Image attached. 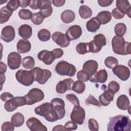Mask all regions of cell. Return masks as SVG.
Returning <instances> with one entry per match:
<instances>
[{"instance_id":"e0dca14e","label":"cell","mask_w":131,"mask_h":131,"mask_svg":"<svg viewBox=\"0 0 131 131\" xmlns=\"http://www.w3.org/2000/svg\"><path fill=\"white\" fill-rule=\"evenodd\" d=\"M15 37V32L14 28L11 26H5L2 30L1 38L6 42L12 41Z\"/></svg>"},{"instance_id":"681fc988","label":"cell","mask_w":131,"mask_h":131,"mask_svg":"<svg viewBox=\"0 0 131 131\" xmlns=\"http://www.w3.org/2000/svg\"><path fill=\"white\" fill-rule=\"evenodd\" d=\"M1 129L2 131H12L14 129V126L12 125L11 122L6 121L3 123Z\"/></svg>"},{"instance_id":"ac0fdd59","label":"cell","mask_w":131,"mask_h":131,"mask_svg":"<svg viewBox=\"0 0 131 131\" xmlns=\"http://www.w3.org/2000/svg\"><path fill=\"white\" fill-rule=\"evenodd\" d=\"M37 57L39 60L42 61L47 65L51 64L55 59V55L53 52L48 50H44L39 52L38 54Z\"/></svg>"},{"instance_id":"74e56055","label":"cell","mask_w":131,"mask_h":131,"mask_svg":"<svg viewBox=\"0 0 131 131\" xmlns=\"http://www.w3.org/2000/svg\"><path fill=\"white\" fill-rule=\"evenodd\" d=\"M114 31L116 35L119 36H123L126 31V26L122 23H119L116 25Z\"/></svg>"},{"instance_id":"ab89813d","label":"cell","mask_w":131,"mask_h":131,"mask_svg":"<svg viewBox=\"0 0 131 131\" xmlns=\"http://www.w3.org/2000/svg\"><path fill=\"white\" fill-rule=\"evenodd\" d=\"M18 14L20 18L24 20H28L31 18L33 14L28 9H21L19 11Z\"/></svg>"},{"instance_id":"c3c4849f","label":"cell","mask_w":131,"mask_h":131,"mask_svg":"<svg viewBox=\"0 0 131 131\" xmlns=\"http://www.w3.org/2000/svg\"><path fill=\"white\" fill-rule=\"evenodd\" d=\"M64 128L66 130H74L77 129V125L73 121H69L64 124Z\"/></svg>"},{"instance_id":"9a60e30c","label":"cell","mask_w":131,"mask_h":131,"mask_svg":"<svg viewBox=\"0 0 131 131\" xmlns=\"http://www.w3.org/2000/svg\"><path fill=\"white\" fill-rule=\"evenodd\" d=\"M39 11L41 16L45 18L49 17L52 13V2L50 0H39Z\"/></svg>"},{"instance_id":"2e32d148","label":"cell","mask_w":131,"mask_h":131,"mask_svg":"<svg viewBox=\"0 0 131 131\" xmlns=\"http://www.w3.org/2000/svg\"><path fill=\"white\" fill-rule=\"evenodd\" d=\"M74 80L71 78H67L60 81L56 86V91L59 94H63L67 91L72 90Z\"/></svg>"},{"instance_id":"83f0119b","label":"cell","mask_w":131,"mask_h":131,"mask_svg":"<svg viewBox=\"0 0 131 131\" xmlns=\"http://www.w3.org/2000/svg\"><path fill=\"white\" fill-rule=\"evenodd\" d=\"M60 18L64 23L69 24L75 20V14L72 10H66L62 12Z\"/></svg>"},{"instance_id":"5b68a950","label":"cell","mask_w":131,"mask_h":131,"mask_svg":"<svg viewBox=\"0 0 131 131\" xmlns=\"http://www.w3.org/2000/svg\"><path fill=\"white\" fill-rule=\"evenodd\" d=\"M32 73L34 81L40 84H45L51 77L52 73L47 69H42L39 67H35L31 70Z\"/></svg>"},{"instance_id":"7c38bea8","label":"cell","mask_w":131,"mask_h":131,"mask_svg":"<svg viewBox=\"0 0 131 131\" xmlns=\"http://www.w3.org/2000/svg\"><path fill=\"white\" fill-rule=\"evenodd\" d=\"M28 128L31 131H47L48 129L38 119L31 117L26 121Z\"/></svg>"},{"instance_id":"6125c7cd","label":"cell","mask_w":131,"mask_h":131,"mask_svg":"<svg viewBox=\"0 0 131 131\" xmlns=\"http://www.w3.org/2000/svg\"><path fill=\"white\" fill-rule=\"evenodd\" d=\"M6 2H7V1H3V3H6ZM0 3H1V5H2V4H3V3H2V2H1V1L0 2Z\"/></svg>"},{"instance_id":"f6af8a7d","label":"cell","mask_w":131,"mask_h":131,"mask_svg":"<svg viewBox=\"0 0 131 131\" xmlns=\"http://www.w3.org/2000/svg\"><path fill=\"white\" fill-rule=\"evenodd\" d=\"M88 127L91 131H98L99 130L98 122L93 118H90L88 121Z\"/></svg>"},{"instance_id":"484cf974","label":"cell","mask_w":131,"mask_h":131,"mask_svg":"<svg viewBox=\"0 0 131 131\" xmlns=\"http://www.w3.org/2000/svg\"><path fill=\"white\" fill-rule=\"evenodd\" d=\"M114 94L110 93L107 90L104 91L103 93L101 94L99 97V100L101 105L103 106H107L109 105L111 101L114 99Z\"/></svg>"},{"instance_id":"bcb514c9","label":"cell","mask_w":131,"mask_h":131,"mask_svg":"<svg viewBox=\"0 0 131 131\" xmlns=\"http://www.w3.org/2000/svg\"><path fill=\"white\" fill-rule=\"evenodd\" d=\"M6 6L9 9H10L11 11H12L13 12L14 11L17 9L18 7L19 6V1L10 0L8 2Z\"/></svg>"},{"instance_id":"cb8c5ba5","label":"cell","mask_w":131,"mask_h":131,"mask_svg":"<svg viewBox=\"0 0 131 131\" xmlns=\"http://www.w3.org/2000/svg\"><path fill=\"white\" fill-rule=\"evenodd\" d=\"M17 51L19 53H26L29 52L31 45L29 41L26 39H20L17 43Z\"/></svg>"},{"instance_id":"4dcf8cb0","label":"cell","mask_w":131,"mask_h":131,"mask_svg":"<svg viewBox=\"0 0 131 131\" xmlns=\"http://www.w3.org/2000/svg\"><path fill=\"white\" fill-rule=\"evenodd\" d=\"M100 25V24L95 17H92L87 22L86 27L88 31L91 32H95L99 29Z\"/></svg>"},{"instance_id":"91938a15","label":"cell","mask_w":131,"mask_h":131,"mask_svg":"<svg viewBox=\"0 0 131 131\" xmlns=\"http://www.w3.org/2000/svg\"><path fill=\"white\" fill-rule=\"evenodd\" d=\"M58 130H66L64 126L62 125H57L54 127L52 129V131H58Z\"/></svg>"},{"instance_id":"7bdbcfd3","label":"cell","mask_w":131,"mask_h":131,"mask_svg":"<svg viewBox=\"0 0 131 131\" xmlns=\"http://www.w3.org/2000/svg\"><path fill=\"white\" fill-rule=\"evenodd\" d=\"M43 19L44 18L41 16L39 12L33 13L31 18V22L36 25H39L42 24Z\"/></svg>"},{"instance_id":"ffe728a7","label":"cell","mask_w":131,"mask_h":131,"mask_svg":"<svg viewBox=\"0 0 131 131\" xmlns=\"http://www.w3.org/2000/svg\"><path fill=\"white\" fill-rule=\"evenodd\" d=\"M107 79V73L105 69H102L95 72L90 77L89 80L91 82L104 83Z\"/></svg>"},{"instance_id":"f546056e","label":"cell","mask_w":131,"mask_h":131,"mask_svg":"<svg viewBox=\"0 0 131 131\" xmlns=\"http://www.w3.org/2000/svg\"><path fill=\"white\" fill-rule=\"evenodd\" d=\"M11 122L14 127L21 126L25 122L24 115L20 113H16L11 117Z\"/></svg>"},{"instance_id":"7402d4cb","label":"cell","mask_w":131,"mask_h":131,"mask_svg":"<svg viewBox=\"0 0 131 131\" xmlns=\"http://www.w3.org/2000/svg\"><path fill=\"white\" fill-rule=\"evenodd\" d=\"M98 67L97 62L94 60H89L85 62L82 67V70L88 73L90 76L97 72Z\"/></svg>"},{"instance_id":"f907efd6","label":"cell","mask_w":131,"mask_h":131,"mask_svg":"<svg viewBox=\"0 0 131 131\" xmlns=\"http://www.w3.org/2000/svg\"><path fill=\"white\" fill-rule=\"evenodd\" d=\"M112 15L115 18L117 19L123 18L125 15L124 14L121 13L117 8H115L114 9H113L112 11Z\"/></svg>"},{"instance_id":"8992f818","label":"cell","mask_w":131,"mask_h":131,"mask_svg":"<svg viewBox=\"0 0 131 131\" xmlns=\"http://www.w3.org/2000/svg\"><path fill=\"white\" fill-rule=\"evenodd\" d=\"M24 97L26 100V105H32L42 101L44 98L45 95L41 90L33 88Z\"/></svg>"},{"instance_id":"4fadbf2b","label":"cell","mask_w":131,"mask_h":131,"mask_svg":"<svg viewBox=\"0 0 131 131\" xmlns=\"http://www.w3.org/2000/svg\"><path fill=\"white\" fill-rule=\"evenodd\" d=\"M113 73L122 81L127 80L130 76L129 69L123 65H117L113 68Z\"/></svg>"},{"instance_id":"e575fe53","label":"cell","mask_w":131,"mask_h":131,"mask_svg":"<svg viewBox=\"0 0 131 131\" xmlns=\"http://www.w3.org/2000/svg\"><path fill=\"white\" fill-rule=\"evenodd\" d=\"M85 89V84L79 80H77L73 83L72 90L77 94H82Z\"/></svg>"},{"instance_id":"db71d44e","label":"cell","mask_w":131,"mask_h":131,"mask_svg":"<svg viewBox=\"0 0 131 131\" xmlns=\"http://www.w3.org/2000/svg\"><path fill=\"white\" fill-rule=\"evenodd\" d=\"M52 51L53 52L55 55V59H57L61 57L63 54V50L60 48H56V49H53Z\"/></svg>"},{"instance_id":"f5cc1de1","label":"cell","mask_w":131,"mask_h":131,"mask_svg":"<svg viewBox=\"0 0 131 131\" xmlns=\"http://www.w3.org/2000/svg\"><path fill=\"white\" fill-rule=\"evenodd\" d=\"M113 2L112 0H99L98 1V3L99 6L102 7H108L110 6Z\"/></svg>"},{"instance_id":"d6a6232c","label":"cell","mask_w":131,"mask_h":131,"mask_svg":"<svg viewBox=\"0 0 131 131\" xmlns=\"http://www.w3.org/2000/svg\"><path fill=\"white\" fill-rule=\"evenodd\" d=\"M79 14L83 19H88L92 15V10L86 5H81L79 8Z\"/></svg>"},{"instance_id":"7dc6e473","label":"cell","mask_w":131,"mask_h":131,"mask_svg":"<svg viewBox=\"0 0 131 131\" xmlns=\"http://www.w3.org/2000/svg\"><path fill=\"white\" fill-rule=\"evenodd\" d=\"M66 98L73 104L75 105H79V100L77 97L73 94H69L66 95Z\"/></svg>"},{"instance_id":"6f0895ef","label":"cell","mask_w":131,"mask_h":131,"mask_svg":"<svg viewBox=\"0 0 131 131\" xmlns=\"http://www.w3.org/2000/svg\"><path fill=\"white\" fill-rule=\"evenodd\" d=\"M30 1L28 0H20L19 1V6L21 8H26L28 5H29Z\"/></svg>"},{"instance_id":"9f6ffc18","label":"cell","mask_w":131,"mask_h":131,"mask_svg":"<svg viewBox=\"0 0 131 131\" xmlns=\"http://www.w3.org/2000/svg\"><path fill=\"white\" fill-rule=\"evenodd\" d=\"M52 3L56 7H61L64 5L66 1L64 0H53Z\"/></svg>"},{"instance_id":"3957f363","label":"cell","mask_w":131,"mask_h":131,"mask_svg":"<svg viewBox=\"0 0 131 131\" xmlns=\"http://www.w3.org/2000/svg\"><path fill=\"white\" fill-rule=\"evenodd\" d=\"M36 114L43 117L49 122H55L58 120V117L56 112L53 109L50 103L46 102L34 109Z\"/></svg>"},{"instance_id":"30bf717a","label":"cell","mask_w":131,"mask_h":131,"mask_svg":"<svg viewBox=\"0 0 131 131\" xmlns=\"http://www.w3.org/2000/svg\"><path fill=\"white\" fill-rule=\"evenodd\" d=\"M53 109L56 112L58 117V120L62 119L66 114L64 101L61 98H53L50 102Z\"/></svg>"},{"instance_id":"ee69618b","label":"cell","mask_w":131,"mask_h":131,"mask_svg":"<svg viewBox=\"0 0 131 131\" xmlns=\"http://www.w3.org/2000/svg\"><path fill=\"white\" fill-rule=\"evenodd\" d=\"M85 103L86 105H89L90 104L94 105L97 106H101V104L100 103V102L98 101V100H97L93 95H90L88 97L85 99Z\"/></svg>"},{"instance_id":"7a4b0ae2","label":"cell","mask_w":131,"mask_h":131,"mask_svg":"<svg viewBox=\"0 0 131 131\" xmlns=\"http://www.w3.org/2000/svg\"><path fill=\"white\" fill-rule=\"evenodd\" d=\"M113 52L118 55H126L131 54V43L125 41L123 36H114L112 40Z\"/></svg>"},{"instance_id":"94428289","label":"cell","mask_w":131,"mask_h":131,"mask_svg":"<svg viewBox=\"0 0 131 131\" xmlns=\"http://www.w3.org/2000/svg\"><path fill=\"white\" fill-rule=\"evenodd\" d=\"M5 76L4 74H1V86H2V85L4 82H5Z\"/></svg>"},{"instance_id":"52a82bcc","label":"cell","mask_w":131,"mask_h":131,"mask_svg":"<svg viewBox=\"0 0 131 131\" xmlns=\"http://www.w3.org/2000/svg\"><path fill=\"white\" fill-rule=\"evenodd\" d=\"M15 78L19 83L25 86L31 85L34 81L33 75L31 71L19 70L15 73Z\"/></svg>"},{"instance_id":"d4e9b609","label":"cell","mask_w":131,"mask_h":131,"mask_svg":"<svg viewBox=\"0 0 131 131\" xmlns=\"http://www.w3.org/2000/svg\"><path fill=\"white\" fill-rule=\"evenodd\" d=\"M18 34L24 39L27 40L30 38L32 35V27L27 24L22 25L18 28Z\"/></svg>"},{"instance_id":"836d02e7","label":"cell","mask_w":131,"mask_h":131,"mask_svg":"<svg viewBox=\"0 0 131 131\" xmlns=\"http://www.w3.org/2000/svg\"><path fill=\"white\" fill-rule=\"evenodd\" d=\"M21 64L25 69H31L35 65V60L32 56H26L22 59Z\"/></svg>"},{"instance_id":"8d00e7d4","label":"cell","mask_w":131,"mask_h":131,"mask_svg":"<svg viewBox=\"0 0 131 131\" xmlns=\"http://www.w3.org/2000/svg\"><path fill=\"white\" fill-rule=\"evenodd\" d=\"M37 36L40 41H47L50 39L51 33L47 29H42L38 31Z\"/></svg>"},{"instance_id":"1f68e13d","label":"cell","mask_w":131,"mask_h":131,"mask_svg":"<svg viewBox=\"0 0 131 131\" xmlns=\"http://www.w3.org/2000/svg\"><path fill=\"white\" fill-rule=\"evenodd\" d=\"M18 106H19V104L16 97L7 101L4 104L5 109L8 112L15 111Z\"/></svg>"},{"instance_id":"277c9868","label":"cell","mask_w":131,"mask_h":131,"mask_svg":"<svg viewBox=\"0 0 131 131\" xmlns=\"http://www.w3.org/2000/svg\"><path fill=\"white\" fill-rule=\"evenodd\" d=\"M55 72L61 76H74L76 72V67L64 60L59 61L55 68Z\"/></svg>"},{"instance_id":"603a6c76","label":"cell","mask_w":131,"mask_h":131,"mask_svg":"<svg viewBox=\"0 0 131 131\" xmlns=\"http://www.w3.org/2000/svg\"><path fill=\"white\" fill-rule=\"evenodd\" d=\"M116 104L117 107L123 111L130 109V102L128 98L125 95H121L118 97L117 100Z\"/></svg>"},{"instance_id":"d590c367","label":"cell","mask_w":131,"mask_h":131,"mask_svg":"<svg viewBox=\"0 0 131 131\" xmlns=\"http://www.w3.org/2000/svg\"><path fill=\"white\" fill-rule=\"evenodd\" d=\"M76 51L79 54L83 55L90 52L89 42H80L77 45L76 48Z\"/></svg>"},{"instance_id":"11a10c76","label":"cell","mask_w":131,"mask_h":131,"mask_svg":"<svg viewBox=\"0 0 131 131\" xmlns=\"http://www.w3.org/2000/svg\"><path fill=\"white\" fill-rule=\"evenodd\" d=\"M29 7L34 10H36L39 8V0L30 1L29 3Z\"/></svg>"},{"instance_id":"b9f144b4","label":"cell","mask_w":131,"mask_h":131,"mask_svg":"<svg viewBox=\"0 0 131 131\" xmlns=\"http://www.w3.org/2000/svg\"><path fill=\"white\" fill-rule=\"evenodd\" d=\"M90 76V75L83 70L79 71L77 74L78 80L82 82H86L89 80Z\"/></svg>"},{"instance_id":"6da1fadb","label":"cell","mask_w":131,"mask_h":131,"mask_svg":"<svg viewBox=\"0 0 131 131\" xmlns=\"http://www.w3.org/2000/svg\"><path fill=\"white\" fill-rule=\"evenodd\" d=\"M108 131H130L131 122L128 116L118 115L110 119L107 124Z\"/></svg>"},{"instance_id":"60d3db41","label":"cell","mask_w":131,"mask_h":131,"mask_svg":"<svg viewBox=\"0 0 131 131\" xmlns=\"http://www.w3.org/2000/svg\"><path fill=\"white\" fill-rule=\"evenodd\" d=\"M120 90L119 84L115 81H111L108 84L107 91L112 94H115Z\"/></svg>"},{"instance_id":"680465c9","label":"cell","mask_w":131,"mask_h":131,"mask_svg":"<svg viewBox=\"0 0 131 131\" xmlns=\"http://www.w3.org/2000/svg\"><path fill=\"white\" fill-rule=\"evenodd\" d=\"M7 67L5 63L3 62L2 61L1 62V66H0V75L1 74H4V73L7 71Z\"/></svg>"},{"instance_id":"5bb4252c","label":"cell","mask_w":131,"mask_h":131,"mask_svg":"<svg viewBox=\"0 0 131 131\" xmlns=\"http://www.w3.org/2000/svg\"><path fill=\"white\" fill-rule=\"evenodd\" d=\"M52 38L54 42L61 48L67 47L70 43V40L66 34L60 31H56L53 33L52 35Z\"/></svg>"},{"instance_id":"9c48e42d","label":"cell","mask_w":131,"mask_h":131,"mask_svg":"<svg viewBox=\"0 0 131 131\" xmlns=\"http://www.w3.org/2000/svg\"><path fill=\"white\" fill-rule=\"evenodd\" d=\"M85 117L84 109L79 105H75L73 108L71 114V119L72 121L76 124L81 125L84 122Z\"/></svg>"},{"instance_id":"816d5d0a","label":"cell","mask_w":131,"mask_h":131,"mask_svg":"<svg viewBox=\"0 0 131 131\" xmlns=\"http://www.w3.org/2000/svg\"><path fill=\"white\" fill-rule=\"evenodd\" d=\"M13 98V95L9 92H4L1 95V99L4 102H7Z\"/></svg>"},{"instance_id":"f35d334b","label":"cell","mask_w":131,"mask_h":131,"mask_svg":"<svg viewBox=\"0 0 131 131\" xmlns=\"http://www.w3.org/2000/svg\"><path fill=\"white\" fill-rule=\"evenodd\" d=\"M104 64L109 69H113L118 65V60L117 58L113 56H108L104 60Z\"/></svg>"},{"instance_id":"44dd1931","label":"cell","mask_w":131,"mask_h":131,"mask_svg":"<svg viewBox=\"0 0 131 131\" xmlns=\"http://www.w3.org/2000/svg\"><path fill=\"white\" fill-rule=\"evenodd\" d=\"M117 8L123 14H127L130 17V5L128 1L117 0L116 1Z\"/></svg>"},{"instance_id":"f1b7e54d","label":"cell","mask_w":131,"mask_h":131,"mask_svg":"<svg viewBox=\"0 0 131 131\" xmlns=\"http://www.w3.org/2000/svg\"><path fill=\"white\" fill-rule=\"evenodd\" d=\"M13 11L9 9L7 6L2 7L0 10V23L1 24L6 23L10 18Z\"/></svg>"},{"instance_id":"8fae6325","label":"cell","mask_w":131,"mask_h":131,"mask_svg":"<svg viewBox=\"0 0 131 131\" xmlns=\"http://www.w3.org/2000/svg\"><path fill=\"white\" fill-rule=\"evenodd\" d=\"M21 57L20 55L15 52L9 53L7 57V63L9 68L12 70L18 69L21 61Z\"/></svg>"},{"instance_id":"4316f807","label":"cell","mask_w":131,"mask_h":131,"mask_svg":"<svg viewBox=\"0 0 131 131\" xmlns=\"http://www.w3.org/2000/svg\"><path fill=\"white\" fill-rule=\"evenodd\" d=\"M96 17L100 25H105L111 21L112 15L111 12L108 11H102L100 12Z\"/></svg>"},{"instance_id":"ba28073f","label":"cell","mask_w":131,"mask_h":131,"mask_svg":"<svg viewBox=\"0 0 131 131\" xmlns=\"http://www.w3.org/2000/svg\"><path fill=\"white\" fill-rule=\"evenodd\" d=\"M89 43L90 52L97 53L101 50L102 47L106 45V38L102 34H97L94 37V39Z\"/></svg>"},{"instance_id":"d6986e66","label":"cell","mask_w":131,"mask_h":131,"mask_svg":"<svg viewBox=\"0 0 131 131\" xmlns=\"http://www.w3.org/2000/svg\"><path fill=\"white\" fill-rule=\"evenodd\" d=\"M82 33V29L80 26L73 25L68 29L65 34L70 40H73L79 38Z\"/></svg>"}]
</instances>
